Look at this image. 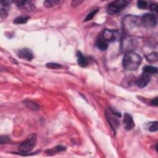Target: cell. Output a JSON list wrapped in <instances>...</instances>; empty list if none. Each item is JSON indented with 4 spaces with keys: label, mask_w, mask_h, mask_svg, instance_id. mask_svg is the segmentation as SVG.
<instances>
[{
    "label": "cell",
    "mask_w": 158,
    "mask_h": 158,
    "mask_svg": "<svg viewBox=\"0 0 158 158\" xmlns=\"http://www.w3.org/2000/svg\"><path fill=\"white\" fill-rule=\"evenodd\" d=\"M141 62V58L133 51L127 52L123 58L122 64L124 68L128 71H135L138 68Z\"/></svg>",
    "instance_id": "obj_1"
},
{
    "label": "cell",
    "mask_w": 158,
    "mask_h": 158,
    "mask_svg": "<svg viewBox=\"0 0 158 158\" xmlns=\"http://www.w3.org/2000/svg\"><path fill=\"white\" fill-rule=\"evenodd\" d=\"M37 137L35 134H30L27 139L22 142L19 146V151L22 153H27L31 151L36 143Z\"/></svg>",
    "instance_id": "obj_2"
},
{
    "label": "cell",
    "mask_w": 158,
    "mask_h": 158,
    "mask_svg": "<svg viewBox=\"0 0 158 158\" xmlns=\"http://www.w3.org/2000/svg\"><path fill=\"white\" fill-rule=\"evenodd\" d=\"M129 2L125 0H117L110 3L107 8L108 13L110 14H116L120 13L128 5Z\"/></svg>",
    "instance_id": "obj_3"
},
{
    "label": "cell",
    "mask_w": 158,
    "mask_h": 158,
    "mask_svg": "<svg viewBox=\"0 0 158 158\" xmlns=\"http://www.w3.org/2000/svg\"><path fill=\"white\" fill-rule=\"evenodd\" d=\"M106 116L112 129L115 130L119 126V121L117 118L120 117L121 114L114 110L109 108L106 111Z\"/></svg>",
    "instance_id": "obj_4"
},
{
    "label": "cell",
    "mask_w": 158,
    "mask_h": 158,
    "mask_svg": "<svg viewBox=\"0 0 158 158\" xmlns=\"http://www.w3.org/2000/svg\"><path fill=\"white\" fill-rule=\"evenodd\" d=\"M157 17L153 14H145L140 19L141 24L146 28H153L157 25Z\"/></svg>",
    "instance_id": "obj_5"
},
{
    "label": "cell",
    "mask_w": 158,
    "mask_h": 158,
    "mask_svg": "<svg viewBox=\"0 0 158 158\" xmlns=\"http://www.w3.org/2000/svg\"><path fill=\"white\" fill-rule=\"evenodd\" d=\"M137 17L133 16H127L123 20V27L126 30H131L138 24Z\"/></svg>",
    "instance_id": "obj_6"
},
{
    "label": "cell",
    "mask_w": 158,
    "mask_h": 158,
    "mask_svg": "<svg viewBox=\"0 0 158 158\" xmlns=\"http://www.w3.org/2000/svg\"><path fill=\"white\" fill-rule=\"evenodd\" d=\"M151 75L143 72L141 75L138 78L137 85L140 88H144L147 85L151 80Z\"/></svg>",
    "instance_id": "obj_7"
},
{
    "label": "cell",
    "mask_w": 158,
    "mask_h": 158,
    "mask_svg": "<svg viewBox=\"0 0 158 158\" xmlns=\"http://www.w3.org/2000/svg\"><path fill=\"white\" fill-rule=\"evenodd\" d=\"M123 125L125 129L127 131L131 130L135 127V122L133 119L132 116L129 113H125L123 115Z\"/></svg>",
    "instance_id": "obj_8"
},
{
    "label": "cell",
    "mask_w": 158,
    "mask_h": 158,
    "mask_svg": "<svg viewBox=\"0 0 158 158\" xmlns=\"http://www.w3.org/2000/svg\"><path fill=\"white\" fill-rule=\"evenodd\" d=\"M1 8H0V17L2 20L6 19L9 13L11 7V2L8 1H2L0 2Z\"/></svg>",
    "instance_id": "obj_9"
},
{
    "label": "cell",
    "mask_w": 158,
    "mask_h": 158,
    "mask_svg": "<svg viewBox=\"0 0 158 158\" xmlns=\"http://www.w3.org/2000/svg\"><path fill=\"white\" fill-rule=\"evenodd\" d=\"M118 37V32L115 30L106 29L103 32L102 37L108 43L115 41Z\"/></svg>",
    "instance_id": "obj_10"
},
{
    "label": "cell",
    "mask_w": 158,
    "mask_h": 158,
    "mask_svg": "<svg viewBox=\"0 0 158 158\" xmlns=\"http://www.w3.org/2000/svg\"><path fill=\"white\" fill-rule=\"evenodd\" d=\"M17 54L19 58L27 61H31L33 58V53L29 49H21L18 51Z\"/></svg>",
    "instance_id": "obj_11"
},
{
    "label": "cell",
    "mask_w": 158,
    "mask_h": 158,
    "mask_svg": "<svg viewBox=\"0 0 158 158\" xmlns=\"http://www.w3.org/2000/svg\"><path fill=\"white\" fill-rule=\"evenodd\" d=\"M14 3L20 8H23L28 11H33L35 8L34 4L28 1H15Z\"/></svg>",
    "instance_id": "obj_12"
},
{
    "label": "cell",
    "mask_w": 158,
    "mask_h": 158,
    "mask_svg": "<svg viewBox=\"0 0 158 158\" xmlns=\"http://www.w3.org/2000/svg\"><path fill=\"white\" fill-rule=\"evenodd\" d=\"M96 44L97 48L101 51H105L107 50L108 47V42L102 37V36H100V37L97 40Z\"/></svg>",
    "instance_id": "obj_13"
},
{
    "label": "cell",
    "mask_w": 158,
    "mask_h": 158,
    "mask_svg": "<svg viewBox=\"0 0 158 158\" xmlns=\"http://www.w3.org/2000/svg\"><path fill=\"white\" fill-rule=\"evenodd\" d=\"M77 56L78 58V59H77V61H78V64L80 65L81 67H85L88 65V60L86 58V57L85 56H84L81 52L80 51H77Z\"/></svg>",
    "instance_id": "obj_14"
},
{
    "label": "cell",
    "mask_w": 158,
    "mask_h": 158,
    "mask_svg": "<svg viewBox=\"0 0 158 158\" xmlns=\"http://www.w3.org/2000/svg\"><path fill=\"white\" fill-rule=\"evenodd\" d=\"M143 72H146V73H148L150 75H153L154 74H157V67H154V66H151V65H145L143 69Z\"/></svg>",
    "instance_id": "obj_15"
},
{
    "label": "cell",
    "mask_w": 158,
    "mask_h": 158,
    "mask_svg": "<svg viewBox=\"0 0 158 158\" xmlns=\"http://www.w3.org/2000/svg\"><path fill=\"white\" fill-rule=\"evenodd\" d=\"M29 18L28 16H20L14 19V23L15 24H24L27 23Z\"/></svg>",
    "instance_id": "obj_16"
},
{
    "label": "cell",
    "mask_w": 158,
    "mask_h": 158,
    "mask_svg": "<svg viewBox=\"0 0 158 158\" xmlns=\"http://www.w3.org/2000/svg\"><path fill=\"white\" fill-rule=\"evenodd\" d=\"M59 3V1L57 0H47L44 2V6L47 8H52Z\"/></svg>",
    "instance_id": "obj_17"
},
{
    "label": "cell",
    "mask_w": 158,
    "mask_h": 158,
    "mask_svg": "<svg viewBox=\"0 0 158 158\" xmlns=\"http://www.w3.org/2000/svg\"><path fill=\"white\" fill-rule=\"evenodd\" d=\"M146 59H147V60L149 62H151L156 61L157 60V53H153L148 54V56L146 57Z\"/></svg>",
    "instance_id": "obj_18"
},
{
    "label": "cell",
    "mask_w": 158,
    "mask_h": 158,
    "mask_svg": "<svg viewBox=\"0 0 158 158\" xmlns=\"http://www.w3.org/2000/svg\"><path fill=\"white\" fill-rule=\"evenodd\" d=\"M98 9H93L91 13H89L87 16L86 17L85 19V22H87V21H89L90 20H92L93 17L95 16V14L98 13Z\"/></svg>",
    "instance_id": "obj_19"
},
{
    "label": "cell",
    "mask_w": 158,
    "mask_h": 158,
    "mask_svg": "<svg viewBox=\"0 0 158 158\" xmlns=\"http://www.w3.org/2000/svg\"><path fill=\"white\" fill-rule=\"evenodd\" d=\"M148 3L145 1H138L137 2V6L138 8L141 9H145L148 8Z\"/></svg>",
    "instance_id": "obj_20"
},
{
    "label": "cell",
    "mask_w": 158,
    "mask_h": 158,
    "mask_svg": "<svg viewBox=\"0 0 158 158\" xmlns=\"http://www.w3.org/2000/svg\"><path fill=\"white\" fill-rule=\"evenodd\" d=\"M47 67H48V68H50V69H56L61 68L62 65H61V64H59L54 63V62H50V63L47 64Z\"/></svg>",
    "instance_id": "obj_21"
},
{
    "label": "cell",
    "mask_w": 158,
    "mask_h": 158,
    "mask_svg": "<svg viewBox=\"0 0 158 158\" xmlns=\"http://www.w3.org/2000/svg\"><path fill=\"white\" fill-rule=\"evenodd\" d=\"M158 126H157V122L155 121L151 123V125L149 127V130L152 132H154L157 131Z\"/></svg>",
    "instance_id": "obj_22"
},
{
    "label": "cell",
    "mask_w": 158,
    "mask_h": 158,
    "mask_svg": "<svg viewBox=\"0 0 158 158\" xmlns=\"http://www.w3.org/2000/svg\"><path fill=\"white\" fill-rule=\"evenodd\" d=\"M65 150V147L60 145V146H56V147H55L54 149L50 150V152H52L53 153H56V152H60V151H64Z\"/></svg>",
    "instance_id": "obj_23"
},
{
    "label": "cell",
    "mask_w": 158,
    "mask_h": 158,
    "mask_svg": "<svg viewBox=\"0 0 158 158\" xmlns=\"http://www.w3.org/2000/svg\"><path fill=\"white\" fill-rule=\"evenodd\" d=\"M26 105H28L29 107L31 109L35 110V109H38V106L35 103L32 104L31 101H28V103H26Z\"/></svg>",
    "instance_id": "obj_24"
},
{
    "label": "cell",
    "mask_w": 158,
    "mask_h": 158,
    "mask_svg": "<svg viewBox=\"0 0 158 158\" xmlns=\"http://www.w3.org/2000/svg\"><path fill=\"white\" fill-rule=\"evenodd\" d=\"M150 9L151 11L153 12H155L157 13V10H158V6L157 5L156 3H151L150 5Z\"/></svg>",
    "instance_id": "obj_25"
},
{
    "label": "cell",
    "mask_w": 158,
    "mask_h": 158,
    "mask_svg": "<svg viewBox=\"0 0 158 158\" xmlns=\"http://www.w3.org/2000/svg\"><path fill=\"white\" fill-rule=\"evenodd\" d=\"M0 141H1L2 144H4L6 143H8L9 141V138L7 136H2L1 138H0Z\"/></svg>",
    "instance_id": "obj_26"
},
{
    "label": "cell",
    "mask_w": 158,
    "mask_h": 158,
    "mask_svg": "<svg viewBox=\"0 0 158 158\" xmlns=\"http://www.w3.org/2000/svg\"><path fill=\"white\" fill-rule=\"evenodd\" d=\"M151 104L153 105V106H157V104H158V102H157V97L155 98L154 99H152L151 102Z\"/></svg>",
    "instance_id": "obj_27"
},
{
    "label": "cell",
    "mask_w": 158,
    "mask_h": 158,
    "mask_svg": "<svg viewBox=\"0 0 158 158\" xmlns=\"http://www.w3.org/2000/svg\"><path fill=\"white\" fill-rule=\"evenodd\" d=\"M82 3V1H73L72 3V5L73 6H76L78 5H80Z\"/></svg>",
    "instance_id": "obj_28"
}]
</instances>
